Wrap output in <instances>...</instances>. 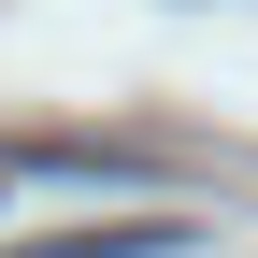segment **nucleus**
I'll return each instance as SVG.
<instances>
[{"instance_id": "f257e3e1", "label": "nucleus", "mask_w": 258, "mask_h": 258, "mask_svg": "<svg viewBox=\"0 0 258 258\" xmlns=\"http://www.w3.org/2000/svg\"><path fill=\"white\" fill-rule=\"evenodd\" d=\"M201 244V215H101V230H43L15 258H186Z\"/></svg>"}]
</instances>
